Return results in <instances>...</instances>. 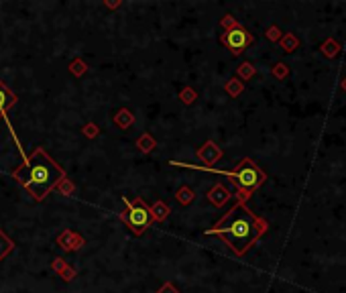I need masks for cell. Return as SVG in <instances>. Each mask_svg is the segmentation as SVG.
<instances>
[{
    "mask_svg": "<svg viewBox=\"0 0 346 293\" xmlns=\"http://www.w3.org/2000/svg\"><path fill=\"white\" fill-rule=\"evenodd\" d=\"M19 184H23L33 195V200H45L49 191H53L65 179V171L55 163L43 149H35L33 155L27 159L19 169L12 173Z\"/></svg>",
    "mask_w": 346,
    "mask_h": 293,
    "instance_id": "cell-1",
    "label": "cell"
},
{
    "mask_svg": "<svg viewBox=\"0 0 346 293\" xmlns=\"http://www.w3.org/2000/svg\"><path fill=\"white\" fill-rule=\"evenodd\" d=\"M259 232H261V222L255 216L248 214L244 210V206L232 208V210L228 212V216L218 222L216 228L208 230V234L222 236V239L230 244V248H234L239 255L244 253V250L248 248V244L259 236Z\"/></svg>",
    "mask_w": 346,
    "mask_h": 293,
    "instance_id": "cell-2",
    "label": "cell"
},
{
    "mask_svg": "<svg viewBox=\"0 0 346 293\" xmlns=\"http://www.w3.org/2000/svg\"><path fill=\"white\" fill-rule=\"evenodd\" d=\"M124 204L129 206V210L122 214V220L127 222V226L134 232V234H141L145 228H149L153 224V214H151V208L141 200V198H134L133 202H129V198H124Z\"/></svg>",
    "mask_w": 346,
    "mask_h": 293,
    "instance_id": "cell-3",
    "label": "cell"
},
{
    "mask_svg": "<svg viewBox=\"0 0 346 293\" xmlns=\"http://www.w3.org/2000/svg\"><path fill=\"white\" fill-rule=\"evenodd\" d=\"M218 173L232 177V181H234V184H237V186L240 187V191H242V193L257 189V187L261 186V181H263L261 171H259L257 167H255L251 161H248V159H244V161H242V163H240V165H239L234 171H218Z\"/></svg>",
    "mask_w": 346,
    "mask_h": 293,
    "instance_id": "cell-4",
    "label": "cell"
},
{
    "mask_svg": "<svg viewBox=\"0 0 346 293\" xmlns=\"http://www.w3.org/2000/svg\"><path fill=\"white\" fill-rule=\"evenodd\" d=\"M222 43L230 49V53L240 55L248 45L253 43V37H251V33H248L246 29H242L240 25H237V27H232V29H228L222 35Z\"/></svg>",
    "mask_w": 346,
    "mask_h": 293,
    "instance_id": "cell-5",
    "label": "cell"
},
{
    "mask_svg": "<svg viewBox=\"0 0 346 293\" xmlns=\"http://www.w3.org/2000/svg\"><path fill=\"white\" fill-rule=\"evenodd\" d=\"M15 102H17V96L8 90V86L2 80H0V118H6L8 108Z\"/></svg>",
    "mask_w": 346,
    "mask_h": 293,
    "instance_id": "cell-6",
    "label": "cell"
},
{
    "mask_svg": "<svg viewBox=\"0 0 346 293\" xmlns=\"http://www.w3.org/2000/svg\"><path fill=\"white\" fill-rule=\"evenodd\" d=\"M198 157H200L204 163L212 165V163H216L220 157H222V151H220V147H216L212 141H208V143L198 151Z\"/></svg>",
    "mask_w": 346,
    "mask_h": 293,
    "instance_id": "cell-7",
    "label": "cell"
},
{
    "mask_svg": "<svg viewBox=\"0 0 346 293\" xmlns=\"http://www.w3.org/2000/svg\"><path fill=\"white\" fill-rule=\"evenodd\" d=\"M208 200H210L214 206L220 208V206H224V204L230 200V193H228V189H226L224 186L218 184V186H214L210 191H208Z\"/></svg>",
    "mask_w": 346,
    "mask_h": 293,
    "instance_id": "cell-8",
    "label": "cell"
},
{
    "mask_svg": "<svg viewBox=\"0 0 346 293\" xmlns=\"http://www.w3.org/2000/svg\"><path fill=\"white\" fill-rule=\"evenodd\" d=\"M322 53L326 55V57H336V55L340 53V43L334 39H328L324 41V45H322Z\"/></svg>",
    "mask_w": 346,
    "mask_h": 293,
    "instance_id": "cell-9",
    "label": "cell"
},
{
    "mask_svg": "<svg viewBox=\"0 0 346 293\" xmlns=\"http://www.w3.org/2000/svg\"><path fill=\"white\" fill-rule=\"evenodd\" d=\"M151 214H153L155 220H165L169 216V206L163 204V202H155L153 208H151Z\"/></svg>",
    "mask_w": 346,
    "mask_h": 293,
    "instance_id": "cell-10",
    "label": "cell"
},
{
    "mask_svg": "<svg viewBox=\"0 0 346 293\" xmlns=\"http://www.w3.org/2000/svg\"><path fill=\"white\" fill-rule=\"evenodd\" d=\"M175 198H177L179 204L187 206V204L193 202V189H189V187H179V189L175 191Z\"/></svg>",
    "mask_w": 346,
    "mask_h": 293,
    "instance_id": "cell-11",
    "label": "cell"
},
{
    "mask_svg": "<svg viewBox=\"0 0 346 293\" xmlns=\"http://www.w3.org/2000/svg\"><path fill=\"white\" fill-rule=\"evenodd\" d=\"M114 120H116V124H118L120 129H129L131 124H133V120H134V116L129 112V110H120Z\"/></svg>",
    "mask_w": 346,
    "mask_h": 293,
    "instance_id": "cell-12",
    "label": "cell"
},
{
    "mask_svg": "<svg viewBox=\"0 0 346 293\" xmlns=\"http://www.w3.org/2000/svg\"><path fill=\"white\" fill-rule=\"evenodd\" d=\"M10 250H12V240L8 239L2 230H0V261H2L10 253Z\"/></svg>",
    "mask_w": 346,
    "mask_h": 293,
    "instance_id": "cell-13",
    "label": "cell"
},
{
    "mask_svg": "<svg viewBox=\"0 0 346 293\" xmlns=\"http://www.w3.org/2000/svg\"><path fill=\"white\" fill-rule=\"evenodd\" d=\"M281 47L285 51H295L297 49V37L293 33H285V37H281Z\"/></svg>",
    "mask_w": 346,
    "mask_h": 293,
    "instance_id": "cell-14",
    "label": "cell"
},
{
    "mask_svg": "<svg viewBox=\"0 0 346 293\" xmlns=\"http://www.w3.org/2000/svg\"><path fill=\"white\" fill-rule=\"evenodd\" d=\"M242 90H244L242 81H240V80H237V78H232V80L226 83V92H228L230 96H239Z\"/></svg>",
    "mask_w": 346,
    "mask_h": 293,
    "instance_id": "cell-15",
    "label": "cell"
},
{
    "mask_svg": "<svg viewBox=\"0 0 346 293\" xmlns=\"http://www.w3.org/2000/svg\"><path fill=\"white\" fill-rule=\"evenodd\" d=\"M255 76V67L251 65V63H242L240 67H239V78L240 80H251Z\"/></svg>",
    "mask_w": 346,
    "mask_h": 293,
    "instance_id": "cell-16",
    "label": "cell"
},
{
    "mask_svg": "<svg viewBox=\"0 0 346 293\" xmlns=\"http://www.w3.org/2000/svg\"><path fill=\"white\" fill-rule=\"evenodd\" d=\"M287 74H289V69H287L285 63H275V67H273V76H275L277 80H283Z\"/></svg>",
    "mask_w": 346,
    "mask_h": 293,
    "instance_id": "cell-17",
    "label": "cell"
},
{
    "mask_svg": "<svg viewBox=\"0 0 346 293\" xmlns=\"http://www.w3.org/2000/svg\"><path fill=\"white\" fill-rule=\"evenodd\" d=\"M138 145H141V151L149 153L151 149L155 147V141H153V138H151L149 134H145V136H141V141H138Z\"/></svg>",
    "mask_w": 346,
    "mask_h": 293,
    "instance_id": "cell-18",
    "label": "cell"
},
{
    "mask_svg": "<svg viewBox=\"0 0 346 293\" xmlns=\"http://www.w3.org/2000/svg\"><path fill=\"white\" fill-rule=\"evenodd\" d=\"M265 35H267V39H271V41H279L283 33L279 31V27H275V25H273V27H269V29H267Z\"/></svg>",
    "mask_w": 346,
    "mask_h": 293,
    "instance_id": "cell-19",
    "label": "cell"
},
{
    "mask_svg": "<svg viewBox=\"0 0 346 293\" xmlns=\"http://www.w3.org/2000/svg\"><path fill=\"white\" fill-rule=\"evenodd\" d=\"M182 100H184L186 104H191L193 100H196V92L189 90V88H187V90H184V92H182Z\"/></svg>",
    "mask_w": 346,
    "mask_h": 293,
    "instance_id": "cell-20",
    "label": "cell"
},
{
    "mask_svg": "<svg viewBox=\"0 0 346 293\" xmlns=\"http://www.w3.org/2000/svg\"><path fill=\"white\" fill-rule=\"evenodd\" d=\"M157 293H179V291H177V289H175L171 283H165V285H163V287H161Z\"/></svg>",
    "mask_w": 346,
    "mask_h": 293,
    "instance_id": "cell-21",
    "label": "cell"
},
{
    "mask_svg": "<svg viewBox=\"0 0 346 293\" xmlns=\"http://www.w3.org/2000/svg\"><path fill=\"white\" fill-rule=\"evenodd\" d=\"M222 25L226 27V31H228V29H232V27H237V21H234V19H232V17L228 15V17H226V19L222 21Z\"/></svg>",
    "mask_w": 346,
    "mask_h": 293,
    "instance_id": "cell-22",
    "label": "cell"
},
{
    "mask_svg": "<svg viewBox=\"0 0 346 293\" xmlns=\"http://www.w3.org/2000/svg\"><path fill=\"white\" fill-rule=\"evenodd\" d=\"M86 134H88V136H94V134H96V129L92 127V124H90L88 129H86Z\"/></svg>",
    "mask_w": 346,
    "mask_h": 293,
    "instance_id": "cell-23",
    "label": "cell"
},
{
    "mask_svg": "<svg viewBox=\"0 0 346 293\" xmlns=\"http://www.w3.org/2000/svg\"><path fill=\"white\" fill-rule=\"evenodd\" d=\"M342 88H344V90H346V80H344V81H342Z\"/></svg>",
    "mask_w": 346,
    "mask_h": 293,
    "instance_id": "cell-24",
    "label": "cell"
}]
</instances>
